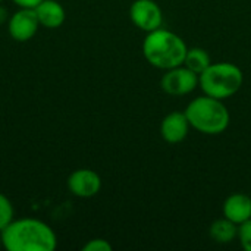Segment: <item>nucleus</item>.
<instances>
[{
    "label": "nucleus",
    "instance_id": "1",
    "mask_svg": "<svg viewBox=\"0 0 251 251\" xmlns=\"http://www.w3.org/2000/svg\"><path fill=\"white\" fill-rule=\"evenodd\" d=\"M0 243L7 251H53L57 247V237L46 222L24 218L13 219L0 232Z\"/></svg>",
    "mask_w": 251,
    "mask_h": 251
},
{
    "label": "nucleus",
    "instance_id": "2",
    "mask_svg": "<svg viewBox=\"0 0 251 251\" xmlns=\"http://www.w3.org/2000/svg\"><path fill=\"white\" fill-rule=\"evenodd\" d=\"M187 50L185 41L176 32L165 28L147 32L143 41V54L146 60L153 68L162 71L184 65Z\"/></svg>",
    "mask_w": 251,
    "mask_h": 251
},
{
    "label": "nucleus",
    "instance_id": "3",
    "mask_svg": "<svg viewBox=\"0 0 251 251\" xmlns=\"http://www.w3.org/2000/svg\"><path fill=\"white\" fill-rule=\"evenodd\" d=\"M185 115L191 128L206 135L222 134L228 129L231 122V115L224 100L206 94L190 101Z\"/></svg>",
    "mask_w": 251,
    "mask_h": 251
},
{
    "label": "nucleus",
    "instance_id": "4",
    "mask_svg": "<svg viewBox=\"0 0 251 251\" xmlns=\"http://www.w3.org/2000/svg\"><path fill=\"white\" fill-rule=\"evenodd\" d=\"M244 82V74L235 63L218 62L212 63L199 75V87L206 96L226 100L235 96Z\"/></svg>",
    "mask_w": 251,
    "mask_h": 251
},
{
    "label": "nucleus",
    "instance_id": "5",
    "mask_svg": "<svg viewBox=\"0 0 251 251\" xmlns=\"http://www.w3.org/2000/svg\"><path fill=\"white\" fill-rule=\"evenodd\" d=\"M160 87L169 96H187L199 87V75L185 65H179L165 71Z\"/></svg>",
    "mask_w": 251,
    "mask_h": 251
},
{
    "label": "nucleus",
    "instance_id": "6",
    "mask_svg": "<svg viewBox=\"0 0 251 251\" xmlns=\"http://www.w3.org/2000/svg\"><path fill=\"white\" fill-rule=\"evenodd\" d=\"M129 18L132 24L144 32H151L163 25V12L154 0L132 1L129 7Z\"/></svg>",
    "mask_w": 251,
    "mask_h": 251
},
{
    "label": "nucleus",
    "instance_id": "7",
    "mask_svg": "<svg viewBox=\"0 0 251 251\" xmlns=\"http://www.w3.org/2000/svg\"><path fill=\"white\" fill-rule=\"evenodd\" d=\"M38 26L40 22L35 10L32 7H19V10L9 18L7 31L15 41L24 43L37 34Z\"/></svg>",
    "mask_w": 251,
    "mask_h": 251
},
{
    "label": "nucleus",
    "instance_id": "8",
    "mask_svg": "<svg viewBox=\"0 0 251 251\" xmlns=\"http://www.w3.org/2000/svg\"><path fill=\"white\" fill-rule=\"evenodd\" d=\"M68 188L79 199H90L101 190V178L93 169H76L68 178Z\"/></svg>",
    "mask_w": 251,
    "mask_h": 251
},
{
    "label": "nucleus",
    "instance_id": "9",
    "mask_svg": "<svg viewBox=\"0 0 251 251\" xmlns=\"http://www.w3.org/2000/svg\"><path fill=\"white\" fill-rule=\"evenodd\" d=\"M190 122L185 112H171L168 113L160 124V135L168 144L182 143L190 132Z\"/></svg>",
    "mask_w": 251,
    "mask_h": 251
},
{
    "label": "nucleus",
    "instance_id": "10",
    "mask_svg": "<svg viewBox=\"0 0 251 251\" xmlns=\"http://www.w3.org/2000/svg\"><path fill=\"white\" fill-rule=\"evenodd\" d=\"M224 218L232 221L237 225H241L251 219V196L244 193L231 194L222 206Z\"/></svg>",
    "mask_w": 251,
    "mask_h": 251
},
{
    "label": "nucleus",
    "instance_id": "11",
    "mask_svg": "<svg viewBox=\"0 0 251 251\" xmlns=\"http://www.w3.org/2000/svg\"><path fill=\"white\" fill-rule=\"evenodd\" d=\"M34 10L37 13L40 26H44L49 29L59 28L65 22V18H66L63 6L56 0H43L34 7Z\"/></svg>",
    "mask_w": 251,
    "mask_h": 251
},
{
    "label": "nucleus",
    "instance_id": "12",
    "mask_svg": "<svg viewBox=\"0 0 251 251\" xmlns=\"http://www.w3.org/2000/svg\"><path fill=\"white\" fill-rule=\"evenodd\" d=\"M238 228L240 225L234 224L232 221L226 218H221L210 225L209 235L218 244H229L238 238Z\"/></svg>",
    "mask_w": 251,
    "mask_h": 251
},
{
    "label": "nucleus",
    "instance_id": "13",
    "mask_svg": "<svg viewBox=\"0 0 251 251\" xmlns=\"http://www.w3.org/2000/svg\"><path fill=\"white\" fill-rule=\"evenodd\" d=\"M184 65L191 69L193 72H196L197 75H200L201 72H204L210 65H212V59L210 54L201 49V47H188L185 59H184Z\"/></svg>",
    "mask_w": 251,
    "mask_h": 251
},
{
    "label": "nucleus",
    "instance_id": "14",
    "mask_svg": "<svg viewBox=\"0 0 251 251\" xmlns=\"http://www.w3.org/2000/svg\"><path fill=\"white\" fill-rule=\"evenodd\" d=\"M15 212H13V206L10 203V200L0 193V232L15 219L13 218Z\"/></svg>",
    "mask_w": 251,
    "mask_h": 251
},
{
    "label": "nucleus",
    "instance_id": "15",
    "mask_svg": "<svg viewBox=\"0 0 251 251\" xmlns=\"http://www.w3.org/2000/svg\"><path fill=\"white\" fill-rule=\"evenodd\" d=\"M238 240L246 251H251V219L241 224L238 228Z\"/></svg>",
    "mask_w": 251,
    "mask_h": 251
},
{
    "label": "nucleus",
    "instance_id": "16",
    "mask_svg": "<svg viewBox=\"0 0 251 251\" xmlns=\"http://www.w3.org/2000/svg\"><path fill=\"white\" fill-rule=\"evenodd\" d=\"M82 251H112V244L107 240L94 238L82 246Z\"/></svg>",
    "mask_w": 251,
    "mask_h": 251
},
{
    "label": "nucleus",
    "instance_id": "17",
    "mask_svg": "<svg viewBox=\"0 0 251 251\" xmlns=\"http://www.w3.org/2000/svg\"><path fill=\"white\" fill-rule=\"evenodd\" d=\"M16 6H19V7H35L38 3H41L43 0H12Z\"/></svg>",
    "mask_w": 251,
    "mask_h": 251
},
{
    "label": "nucleus",
    "instance_id": "18",
    "mask_svg": "<svg viewBox=\"0 0 251 251\" xmlns=\"http://www.w3.org/2000/svg\"><path fill=\"white\" fill-rule=\"evenodd\" d=\"M0 246H1V243H0Z\"/></svg>",
    "mask_w": 251,
    "mask_h": 251
},
{
    "label": "nucleus",
    "instance_id": "19",
    "mask_svg": "<svg viewBox=\"0 0 251 251\" xmlns=\"http://www.w3.org/2000/svg\"><path fill=\"white\" fill-rule=\"evenodd\" d=\"M0 1H3V0H0Z\"/></svg>",
    "mask_w": 251,
    "mask_h": 251
}]
</instances>
